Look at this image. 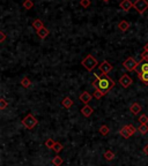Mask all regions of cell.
<instances>
[{"mask_svg":"<svg viewBox=\"0 0 148 166\" xmlns=\"http://www.w3.org/2000/svg\"><path fill=\"white\" fill-rule=\"evenodd\" d=\"M139 64H140V62H138V61L134 60V58L130 57L123 62V66H124V68H125L126 71H129V72H135V69L138 68Z\"/></svg>","mask_w":148,"mask_h":166,"instance_id":"6","label":"cell"},{"mask_svg":"<svg viewBox=\"0 0 148 166\" xmlns=\"http://www.w3.org/2000/svg\"><path fill=\"white\" fill-rule=\"evenodd\" d=\"M80 6L84 8H88L90 6V0H80Z\"/></svg>","mask_w":148,"mask_h":166,"instance_id":"29","label":"cell"},{"mask_svg":"<svg viewBox=\"0 0 148 166\" xmlns=\"http://www.w3.org/2000/svg\"><path fill=\"white\" fill-rule=\"evenodd\" d=\"M138 79L140 80L144 84L148 85V73H140V74H138Z\"/></svg>","mask_w":148,"mask_h":166,"instance_id":"18","label":"cell"},{"mask_svg":"<svg viewBox=\"0 0 148 166\" xmlns=\"http://www.w3.org/2000/svg\"><path fill=\"white\" fill-rule=\"evenodd\" d=\"M37 124H38V120L33 115V114H28V115H26L22 120V124L27 129H33Z\"/></svg>","mask_w":148,"mask_h":166,"instance_id":"4","label":"cell"},{"mask_svg":"<svg viewBox=\"0 0 148 166\" xmlns=\"http://www.w3.org/2000/svg\"><path fill=\"white\" fill-rule=\"evenodd\" d=\"M119 83H120V85H122L123 88H125V89H127V88L131 85L133 83V80L131 79V76L127 75V74H124V75L119 79Z\"/></svg>","mask_w":148,"mask_h":166,"instance_id":"8","label":"cell"},{"mask_svg":"<svg viewBox=\"0 0 148 166\" xmlns=\"http://www.w3.org/2000/svg\"><path fill=\"white\" fill-rule=\"evenodd\" d=\"M144 50H145V51H148V43H147V44H146V45H145Z\"/></svg>","mask_w":148,"mask_h":166,"instance_id":"34","label":"cell"},{"mask_svg":"<svg viewBox=\"0 0 148 166\" xmlns=\"http://www.w3.org/2000/svg\"><path fill=\"white\" fill-rule=\"evenodd\" d=\"M112 65L109 64L106 60L102 61V64H100L99 65V69H100V72L102 73V74H105V75H108L109 73L112 71Z\"/></svg>","mask_w":148,"mask_h":166,"instance_id":"7","label":"cell"},{"mask_svg":"<svg viewBox=\"0 0 148 166\" xmlns=\"http://www.w3.org/2000/svg\"><path fill=\"white\" fill-rule=\"evenodd\" d=\"M52 150L56 151V154H59V152L63 150V144L59 143V142H56V144H54V147H53Z\"/></svg>","mask_w":148,"mask_h":166,"instance_id":"26","label":"cell"},{"mask_svg":"<svg viewBox=\"0 0 148 166\" xmlns=\"http://www.w3.org/2000/svg\"><path fill=\"white\" fill-rule=\"evenodd\" d=\"M133 8H134L140 15H142L148 9V1L147 0H135V1L133 2Z\"/></svg>","mask_w":148,"mask_h":166,"instance_id":"3","label":"cell"},{"mask_svg":"<svg viewBox=\"0 0 148 166\" xmlns=\"http://www.w3.org/2000/svg\"><path fill=\"white\" fill-rule=\"evenodd\" d=\"M130 111L132 112V114H134V115H138L139 114V112H141V106L139 103H133L132 105H131V107H130Z\"/></svg>","mask_w":148,"mask_h":166,"instance_id":"14","label":"cell"},{"mask_svg":"<svg viewBox=\"0 0 148 166\" xmlns=\"http://www.w3.org/2000/svg\"><path fill=\"white\" fill-rule=\"evenodd\" d=\"M54 144H56V142H54L52 139H48V140H46V142H45V147L50 148V149H53Z\"/></svg>","mask_w":148,"mask_h":166,"instance_id":"28","label":"cell"},{"mask_svg":"<svg viewBox=\"0 0 148 166\" xmlns=\"http://www.w3.org/2000/svg\"><path fill=\"white\" fill-rule=\"evenodd\" d=\"M21 85H22L23 88H30L31 87V81L28 77H23L22 80H21Z\"/></svg>","mask_w":148,"mask_h":166,"instance_id":"19","label":"cell"},{"mask_svg":"<svg viewBox=\"0 0 148 166\" xmlns=\"http://www.w3.org/2000/svg\"><path fill=\"white\" fill-rule=\"evenodd\" d=\"M93 85L99 89V90L103 91L104 94H108L112 88L116 85V83L112 79H110L108 75L102 74V75H97L95 74V81L93 82Z\"/></svg>","mask_w":148,"mask_h":166,"instance_id":"1","label":"cell"},{"mask_svg":"<svg viewBox=\"0 0 148 166\" xmlns=\"http://www.w3.org/2000/svg\"><path fill=\"white\" fill-rule=\"evenodd\" d=\"M91 98H93V96H91L89 92H87V91H84V92H82V94L79 96L80 102H82L84 105H88V103L90 102Z\"/></svg>","mask_w":148,"mask_h":166,"instance_id":"9","label":"cell"},{"mask_svg":"<svg viewBox=\"0 0 148 166\" xmlns=\"http://www.w3.org/2000/svg\"><path fill=\"white\" fill-rule=\"evenodd\" d=\"M141 60L142 61H148V51H145L141 53Z\"/></svg>","mask_w":148,"mask_h":166,"instance_id":"31","label":"cell"},{"mask_svg":"<svg viewBox=\"0 0 148 166\" xmlns=\"http://www.w3.org/2000/svg\"><path fill=\"white\" fill-rule=\"evenodd\" d=\"M50 34V31L48 28H45V27H43L42 29H39V30L37 31V35H38V37L41 38V39H45L48 36H49Z\"/></svg>","mask_w":148,"mask_h":166,"instance_id":"13","label":"cell"},{"mask_svg":"<svg viewBox=\"0 0 148 166\" xmlns=\"http://www.w3.org/2000/svg\"><path fill=\"white\" fill-rule=\"evenodd\" d=\"M137 132V129L134 128V126L132 124H125L120 130H119V134L120 136H123L124 139H130L131 136H133Z\"/></svg>","mask_w":148,"mask_h":166,"instance_id":"5","label":"cell"},{"mask_svg":"<svg viewBox=\"0 0 148 166\" xmlns=\"http://www.w3.org/2000/svg\"><path fill=\"white\" fill-rule=\"evenodd\" d=\"M144 152H145V154H146V155L148 156V144H147V145H146V147L144 148Z\"/></svg>","mask_w":148,"mask_h":166,"instance_id":"33","label":"cell"},{"mask_svg":"<svg viewBox=\"0 0 148 166\" xmlns=\"http://www.w3.org/2000/svg\"><path fill=\"white\" fill-rule=\"evenodd\" d=\"M129 28H130V23L127 21H125V20H123V21H120V22L118 23V29L122 31V32H125Z\"/></svg>","mask_w":148,"mask_h":166,"instance_id":"15","label":"cell"},{"mask_svg":"<svg viewBox=\"0 0 148 166\" xmlns=\"http://www.w3.org/2000/svg\"><path fill=\"white\" fill-rule=\"evenodd\" d=\"M61 105L64 106L65 109H71L73 105V100L69 97H65L63 100H61Z\"/></svg>","mask_w":148,"mask_h":166,"instance_id":"16","label":"cell"},{"mask_svg":"<svg viewBox=\"0 0 148 166\" xmlns=\"http://www.w3.org/2000/svg\"><path fill=\"white\" fill-rule=\"evenodd\" d=\"M93 112H94V110H93V107H90L89 105H84L82 109H81V113H82V115L86 118H89L93 114Z\"/></svg>","mask_w":148,"mask_h":166,"instance_id":"12","label":"cell"},{"mask_svg":"<svg viewBox=\"0 0 148 166\" xmlns=\"http://www.w3.org/2000/svg\"><path fill=\"white\" fill-rule=\"evenodd\" d=\"M109 130H110V129H109V127H108L106 124H103V126L100 127V134L103 136L108 135V134H109Z\"/></svg>","mask_w":148,"mask_h":166,"instance_id":"20","label":"cell"},{"mask_svg":"<svg viewBox=\"0 0 148 166\" xmlns=\"http://www.w3.org/2000/svg\"><path fill=\"white\" fill-rule=\"evenodd\" d=\"M104 158H105L106 160H112V159L115 158V154L111 150H106L105 152H104Z\"/></svg>","mask_w":148,"mask_h":166,"instance_id":"24","label":"cell"},{"mask_svg":"<svg viewBox=\"0 0 148 166\" xmlns=\"http://www.w3.org/2000/svg\"><path fill=\"white\" fill-rule=\"evenodd\" d=\"M0 42H1V43H4L5 42V39H6V35H5V32L4 31H0Z\"/></svg>","mask_w":148,"mask_h":166,"instance_id":"32","label":"cell"},{"mask_svg":"<svg viewBox=\"0 0 148 166\" xmlns=\"http://www.w3.org/2000/svg\"><path fill=\"white\" fill-rule=\"evenodd\" d=\"M139 133L145 135V134H147L148 133V124H141L140 127H139Z\"/></svg>","mask_w":148,"mask_h":166,"instance_id":"23","label":"cell"},{"mask_svg":"<svg viewBox=\"0 0 148 166\" xmlns=\"http://www.w3.org/2000/svg\"><path fill=\"white\" fill-rule=\"evenodd\" d=\"M106 94H104L103 91H101V90H99V89H96L95 90V92H94V97H95L96 99H101L102 97H104Z\"/></svg>","mask_w":148,"mask_h":166,"instance_id":"25","label":"cell"},{"mask_svg":"<svg viewBox=\"0 0 148 166\" xmlns=\"http://www.w3.org/2000/svg\"><path fill=\"white\" fill-rule=\"evenodd\" d=\"M31 26H33V28L34 29H36V31H38L39 29H42L43 27H44V24H43V22L41 21V20H35L34 22L31 23Z\"/></svg>","mask_w":148,"mask_h":166,"instance_id":"17","label":"cell"},{"mask_svg":"<svg viewBox=\"0 0 148 166\" xmlns=\"http://www.w3.org/2000/svg\"><path fill=\"white\" fill-rule=\"evenodd\" d=\"M51 163H52L54 166H61V164H63V158L59 157V156H56V157L51 160Z\"/></svg>","mask_w":148,"mask_h":166,"instance_id":"22","label":"cell"},{"mask_svg":"<svg viewBox=\"0 0 148 166\" xmlns=\"http://www.w3.org/2000/svg\"><path fill=\"white\" fill-rule=\"evenodd\" d=\"M119 7L122 8L124 12H130V9L133 7V2L131 0H122L120 4H119Z\"/></svg>","mask_w":148,"mask_h":166,"instance_id":"10","label":"cell"},{"mask_svg":"<svg viewBox=\"0 0 148 166\" xmlns=\"http://www.w3.org/2000/svg\"><path fill=\"white\" fill-rule=\"evenodd\" d=\"M23 7L24 9H31V8L34 7V2H33V0H24L23 1Z\"/></svg>","mask_w":148,"mask_h":166,"instance_id":"21","label":"cell"},{"mask_svg":"<svg viewBox=\"0 0 148 166\" xmlns=\"http://www.w3.org/2000/svg\"><path fill=\"white\" fill-rule=\"evenodd\" d=\"M8 104H9V102H7V100L3 97V98L0 99V110H5L6 107H7Z\"/></svg>","mask_w":148,"mask_h":166,"instance_id":"27","label":"cell"},{"mask_svg":"<svg viewBox=\"0 0 148 166\" xmlns=\"http://www.w3.org/2000/svg\"><path fill=\"white\" fill-rule=\"evenodd\" d=\"M81 65H82V66L87 69L88 72H91V71H93L96 66H99V62H97V60H96L95 58L93 57L91 54H88L87 57L81 61Z\"/></svg>","mask_w":148,"mask_h":166,"instance_id":"2","label":"cell"},{"mask_svg":"<svg viewBox=\"0 0 148 166\" xmlns=\"http://www.w3.org/2000/svg\"><path fill=\"white\" fill-rule=\"evenodd\" d=\"M135 73L137 74H140V73H148V61H141L138 68L135 69Z\"/></svg>","mask_w":148,"mask_h":166,"instance_id":"11","label":"cell"},{"mask_svg":"<svg viewBox=\"0 0 148 166\" xmlns=\"http://www.w3.org/2000/svg\"><path fill=\"white\" fill-rule=\"evenodd\" d=\"M139 121H140V124H148V117L146 114H141Z\"/></svg>","mask_w":148,"mask_h":166,"instance_id":"30","label":"cell"},{"mask_svg":"<svg viewBox=\"0 0 148 166\" xmlns=\"http://www.w3.org/2000/svg\"><path fill=\"white\" fill-rule=\"evenodd\" d=\"M102 1H104V2H108V1H110V0H102Z\"/></svg>","mask_w":148,"mask_h":166,"instance_id":"35","label":"cell"}]
</instances>
